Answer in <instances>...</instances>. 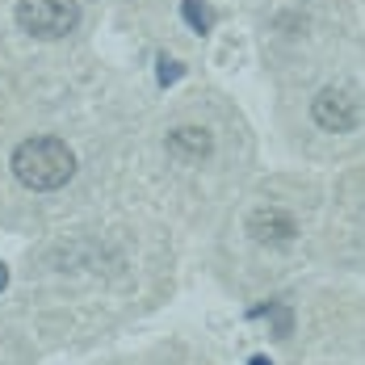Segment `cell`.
I'll use <instances>...</instances> for the list:
<instances>
[{"label":"cell","mask_w":365,"mask_h":365,"mask_svg":"<svg viewBox=\"0 0 365 365\" xmlns=\"http://www.w3.org/2000/svg\"><path fill=\"white\" fill-rule=\"evenodd\" d=\"M248 235L256 244H290L298 235V222L286 210H277V206H260V210L248 215Z\"/></svg>","instance_id":"obj_4"},{"label":"cell","mask_w":365,"mask_h":365,"mask_svg":"<svg viewBox=\"0 0 365 365\" xmlns=\"http://www.w3.org/2000/svg\"><path fill=\"white\" fill-rule=\"evenodd\" d=\"M76 21H80L76 0H17V26L42 42L68 38L76 30Z\"/></svg>","instance_id":"obj_2"},{"label":"cell","mask_w":365,"mask_h":365,"mask_svg":"<svg viewBox=\"0 0 365 365\" xmlns=\"http://www.w3.org/2000/svg\"><path fill=\"white\" fill-rule=\"evenodd\" d=\"M248 365H273V361H269V357H252Z\"/></svg>","instance_id":"obj_9"},{"label":"cell","mask_w":365,"mask_h":365,"mask_svg":"<svg viewBox=\"0 0 365 365\" xmlns=\"http://www.w3.org/2000/svg\"><path fill=\"white\" fill-rule=\"evenodd\" d=\"M76 173V155L63 139H26V143L13 151V177L38 189V193H51V189H63Z\"/></svg>","instance_id":"obj_1"},{"label":"cell","mask_w":365,"mask_h":365,"mask_svg":"<svg viewBox=\"0 0 365 365\" xmlns=\"http://www.w3.org/2000/svg\"><path fill=\"white\" fill-rule=\"evenodd\" d=\"M181 13L185 21L197 30V34H210V26H215V17H210V9L202 4V0H181Z\"/></svg>","instance_id":"obj_6"},{"label":"cell","mask_w":365,"mask_h":365,"mask_svg":"<svg viewBox=\"0 0 365 365\" xmlns=\"http://www.w3.org/2000/svg\"><path fill=\"white\" fill-rule=\"evenodd\" d=\"M160 84H173V80H181V63L177 59H168V55H160Z\"/></svg>","instance_id":"obj_7"},{"label":"cell","mask_w":365,"mask_h":365,"mask_svg":"<svg viewBox=\"0 0 365 365\" xmlns=\"http://www.w3.org/2000/svg\"><path fill=\"white\" fill-rule=\"evenodd\" d=\"M210 147H215V135H210L206 126H177V130L168 135V155L181 160V164H197V160H206Z\"/></svg>","instance_id":"obj_5"},{"label":"cell","mask_w":365,"mask_h":365,"mask_svg":"<svg viewBox=\"0 0 365 365\" xmlns=\"http://www.w3.org/2000/svg\"><path fill=\"white\" fill-rule=\"evenodd\" d=\"M311 118H315L319 130L344 135V130L357 126V97H353L349 88H324V93H315V101H311Z\"/></svg>","instance_id":"obj_3"},{"label":"cell","mask_w":365,"mask_h":365,"mask_svg":"<svg viewBox=\"0 0 365 365\" xmlns=\"http://www.w3.org/2000/svg\"><path fill=\"white\" fill-rule=\"evenodd\" d=\"M4 286H9V269L0 264V290H4Z\"/></svg>","instance_id":"obj_8"}]
</instances>
